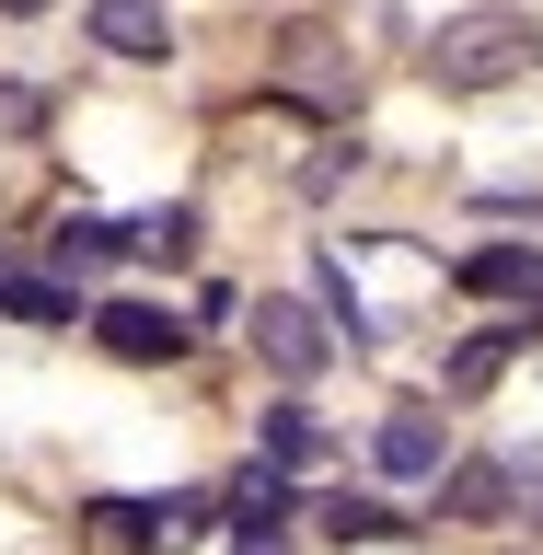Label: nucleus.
Wrapping results in <instances>:
<instances>
[{
  "label": "nucleus",
  "instance_id": "17",
  "mask_svg": "<svg viewBox=\"0 0 543 555\" xmlns=\"http://www.w3.org/2000/svg\"><path fill=\"white\" fill-rule=\"evenodd\" d=\"M197 520H208V498H163V509H151V544H197Z\"/></svg>",
  "mask_w": 543,
  "mask_h": 555
},
{
  "label": "nucleus",
  "instance_id": "20",
  "mask_svg": "<svg viewBox=\"0 0 543 555\" xmlns=\"http://www.w3.org/2000/svg\"><path fill=\"white\" fill-rule=\"evenodd\" d=\"M232 555H289V544H277V532H243V544H232Z\"/></svg>",
  "mask_w": 543,
  "mask_h": 555
},
{
  "label": "nucleus",
  "instance_id": "1",
  "mask_svg": "<svg viewBox=\"0 0 543 555\" xmlns=\"http://www.w3.org/2000/svg\"><path fill=\"white\" fill-rule=\"evenodd\" d=\"M532 59H543V24L509 12V0H475V12H451V24L428 35V81H440V93H497V81H520Z\"/></svg>",
  "mask_w": 543,
  "mask_h": 555
},
{
  "label": "nucleus",
  "instance_id": "6",
  "mask_svg": "<svg viewBox=\"0 0 543 555\" xmlns=\"http://www.w3.org/2000/svg\"><path fill=\"white\" fill-rule=\"evenodd\" d=\"M451 520H509L520 509V463H451Z\"/></svg>",
  "mask_w": 543,
  "mask_h": 555
},
{
  "label": "nucleus",
  "instance_id": "10",
  "mask_svg": "<svg viewBox=\"0 0 543 555\" xmlns=\"http://www.w3.org/2000/svg\"><path fill=\"white\" fill-rule=\"evenodd\" d=\"M267 463H289V475H301V463H324V416H312L301 393H289V405H267Z\"/></svg>",
  "mask_w": 543,
  "mask_h": 555
},
{
  "label": "nucleus",
  "instance_id": "3",
  "mask_svg": "<svg viewBox=\"0 0 543 555\" xmlns=\"http://www.w3.org/2000/svg\"><path fill=\"white\" fill-rule=\"evenodd\" d=\"M81 35H93L104 59H139V69L173 59V12H163V0H93V12H81Z\"/></svg>",
  "mask_w": 543,
  "mask_h": 555
},
{
  "label": "nucleus",
  "instance_id": "8",
  "mask_svg": "<svg viewBox=\"0 0 543 555\" xmlns=\"http://www.w3.org/2000/svg\"><path fill=\"white\" fill-rule=\"evenodd\" d=\"M232 520L243 532H277V520H289V463H243L232 475Z\"/></svg>",
  "mask_w": 543,
  "mask_h": 555
},
{
  "label": "nucleus",
  "instance_id": "12",
  "mask_svg": "<svg viewBox=\"0 0 543 555\" xmlns=\"http://www.w3.org/2000/svg\"><path fill=\"white\" fill-rule=\"evenodd\" d=\"M128 255H163V267H185V255H197V208H151V220H128Z\"/></svg>",
  "mask_w": 543,
  "mask_h": 555
},
{
  "label": "nucleus",
  "instance_id": "16",
  "mask_svg": "<svg viewBox=\"0 0 543 555\" xmlns=\"http://www.w3.org/2000/svg\"><path fill=\"white\" fill-rule=\"evenodd\" d=\"M47 128V93H35V81H0V139H35Z\"/></svg>",
  "mask_w": 543,
  "mask_h": 555
},
{
  "label": "nucleus",
  "instance_id": "14",
  "mask_svg": "<svg viewBox=\"0 0 543 555\" xmlns=\"http://www.w3.org/2000/svg\"><path fill=\"white\" fill-rule=\"evenodd\" d=\"M509 336H532V324H509ZM509 336H475V347H463V359H451V393H486L497 359H509Z\"/></svg>",
  "mask_w": 543,
  "mask_h": 555
},
{
  "label": "nucleus",
  "instance_id": "15",
  "mask_svg": "<svg viewBox=\"0 0 543 555\" xmlns=\"http://www.w3.org/2000/svg\"><path fill=\"white\" fill-rule=\"evenodd\" d=\"M324 520H336L347 544H382V532H393V509H382V498H324Z\"/></svg>",
  "mask_w": 543,
  "mask_h": 555
},
{
  "label": "nucleus",
  "instance_id": "19",
  "mask_svg": "<svg viewBox=\"0 0 543 555\" xmlns=\"http://www.w3.org/2000/svg\"><path fill=\"white\" fill-rule=\"evenodd\" d=\"M520 520H532V532H543V475H520Z\"/></svg>",
  "mask_w": 543,
  "mask_h": 555
},
{
  "label": "nucleus",
  "instance_id": "21",
  "mask_svg": "<svg viewBox=\"0 0 543 555\" xmlns=\"http://www.w3.org/2000/svg\"><path fill=\"white\" fill-rule=\"evenodd\" d=\"M0 12H12V24H35V12H47V0H0Z\"/></svg>",
  "mask_w": 543,
  "mask_h": 555
},
{
  "label": "nucleus",
  "instance_id": "9",
  "mask_svg": "<svg viewBox=\"0 0 543 555\" xmlns=\"http://www.w3.org/2000/svg\"><path fill=\"white\" fill-rule=\"evenodd\" d=\"M0 312H12V324H81V289H59V278H12V267H0Z\"/></svg>",
  "mask_w": 543,
  "mask_h": 555
},
{
  "label": "nucleus",
  "instance_id": "11",
  "mask_svg": "<svg viewBox=\"0 0 543 555\" xmlns=\"http://www.w3.org/2000/svg\"><path fill=\"white\" fill-rule=\"evenodd\" d=\"M532 278H543V255H520V243H486L475 267H463V289H486V301H520Z\"/></svg>",
  "mask_w": 543,
  "mask_h": 555
},
{
  "label": "nucleus",
  "instance_id": "7",
  "mask_svg": "<svg viewBox=\"0 0 543 555\" xmlns=\"http://www.w3.org/2000/svg\"><path fill=\"white\" fill-rule=\"evenodd\" d=\"M47 255H59V278H93V267H116V255H128V232H116V220H59V232H47Z\"/></svg>",
  "mask_w": 543,
  "mask_h": 555
},
{
  "label": "nucleus",
  "instance_id": "13",
  "mask_svg": "<svg viewBox=\"0 0 543 555\" xmlns=\"http://www.w3.org/2000/svg\"><path fill=\"white\" fill-rule=\"evenodd\" d=\"M324 47H336V35H312V24L289 35V81H312V93H324V104H347V69L324 59Z\"/></svg>",
  "mask_w": 543,
  "mask_h": 555
},
{
  "label": "nucleus",
  "instance_id": "5",
  "mask_svg": "<svg viewBox=\"0 0 543 555\" xmlns=\"http://www.w3.org/2000/svg\"><path fill=\"white\" fill-rule=\"evenodd\" d=\"M93 336L128 359V371H151V359H185V324H173L163 301H104L93 312Z\"/></svg>",
  "mask_w": 543,
  "mask_h": 555
},
{
  "label": "nucleus",
  "instance_id": "18",
  "mask_svg": "<svg viewBox=\"0 0 543 555\" xmlns=\"http://www.w3.org/2000/svg\"><path fill=\"white\" fill-rule=\"evenodd\" d=\"M347 173H359V139H336V151H312V163H301V185H312V197H336Z\"/></svg>",
  "mask_w": 543,
  "mask_h": 555
},
{
  "label": "nucleus",
  "instance_id": "4",
  "mask_svg": "<svg viewBox=\"0 0 543 555\" xmlns=\"http://www.w3.org/2000/svg\"><path fill=\"white\" fill-rule=\"evenodd\" d=\"M371 463H382L393 486H428V475L451 463V428H440L428 405H393V416H382V440H371Z\"/></svg>",
  "mask_w": 543,
  "mask_h": 555
},
{
  "label": "nucleus",
  "instance_id": "2",
  "mask_svg": "<svg viewBox=\"0 0 543 555\" xmlns=\"http://www.w3.org/2000/svg\"><path fill=\"white\" fill-rule=\"evenodd\" d=\"M243 336H255V359H267L277 382H312L324 359H336V312H324V301H289V289H277V301H255V324H243Z\"/></svg>",
  "mask_w": 543,
  "mask_h": 555
}]
</instances>
